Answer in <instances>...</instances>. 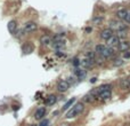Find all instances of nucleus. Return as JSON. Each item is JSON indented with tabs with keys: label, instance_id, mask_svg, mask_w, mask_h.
<instances>
[{
	"label": "nucleus",
	"instance_id": "1",
	"mask_svg": "<svg viewBox=\"0 0 130 126\" xmlns=\"http://www.w3.org/2000/svg\"><path fill=\"white\" fill-rule=\"evenodd\" d=\"M84 110V106L82 102H78V103H75L73 107H72L71 109H70L69 111L66 112V118L67 119H71V118H75V117H78L79 115L82 114V111Z\"/></svg>",
	"mask_w": 130,
	"mask_h": 126
},
{
	"label": "nucleus",
	"instance_id": "2",
	"mask_svg": "<svg viewBox=\"0 0 130 126\" xmlns=\"http://www.w3.org/2000/svg\"><path fill=\"white\" fill-rule=\"evenodd\" d=\"M38 30V23L33 22V21H29L24 24L23 27V32L24 33H32Z\"/></svg>",
	"mask_w": 130,
	"mask_h": 126
},
{
	"label": "nucleus",
	"instance_id": "3",
	"mask_svg": "<svg viewBox=\"0 0 130 126\" xmlns=\"http://www.w3.org/2000/svg\"><path fill=\"white\" fill-rule=\"evenodd\" d=\"M69 88H70L69 82H67V80H64V79L59 80L56 85V89L59 92V93H65V92L69 91Z\"/></svg>",
	"mask_w": 130,
	"mask_h": 126
},
{
	"label": "nucleus",
	"instance_id": "4",
	"mask_svg": "<svg viewBox=\"0 0 130 126\" xmlns=\"http://www.w3.org/2000/svg\"><path fill=\"white\" fill-rule=\"evenodd\" d=\"M46 114H47L46 107H39L34 112V118L37 120H42L45 118V116H46Z\"/></svg>",
	"mask_w": 130,
	"mask_h": 126
},
{
	"label": "nucleus",
	"instance_id": "5",
	"mask_svg": "<svg viewBox=\"0 0 130 126\" xmlns=\"http://www.w3.org/2000/svg\"><path fill=\"white\" fill-rule=\"evenodd\" d=\"M110 29L121 31V30H127V27H125L124 24H122L121 22H119V21H111L110 22Z\"/></svg>",
	"mask_w": 130,
	"mask_h": 126
},
{
	"label": "nucleus",
	"instance_id": "6",
	"mask_svg": "<svg viewBox=\"0 0 130 126\" xmlns=\"http://www.w3.org/2000/svg\"><path fill=\"white\" fill-rule=\"evenodd\" d=\"M39 41H40V44H41L42 46L48 47V46H50V45H52L53 39H52V38H50L48 35H42L41 37H40Z\"/></svg>",
	"mask_w": 130,
	"mask_h": 126
},
{
	"label": "nucleus",
	"instance_id": "7",
	"mask_svg": "<svg viewBox=\"0 0 130 126\" xmlns=\"http://www.w3.org/2000/svg\"><path fill=\"white\" fill-rule=\"evenodd\" d=\"M7 29H8L10 35H15V32L17 31V22H16L15 20L9 21L8 24H7Z\"/></svg>",
	"mask_w": 130,
	"mask_h": 126
},
{
	"label": "nucleus",
	"instance_id": "8",
	"mask_svg": "<svg viewBox=\"0 0 130 126\" xmlns=\"http://www.w3.org/2000/svg\"><path fill=\"white\" fill-rule=\"evenodd\" d=\"M111 37H113V30L112 29H104L101 32V38L104 40H108Z\"/></svg>",
	"mask_w": 130,
	"mask_h": 126
},
{
	"label": "nucleus",
	"instance_id": "9",
	"mask_svg": "<svg viewBox=\"0 0 130 126\" xmlns=\"http://www.w3.org/2000/svg\"><path fill=\"white\" fill-rule=\"evenodd\" d=\"M80 64L82 65L83 68H91L94 64H95V60H91V59H88V57H84L83 60H81L80 61Z\"/></svg>",
	"mask_w": 130,
	"mask_h": 126
},
{
	"label": "nucleus",
	"instance_id": "10",
	"mask_svg": "<svg viewBox=\"0 0 130 126\" xmlns=\"http://www.w3.org/2000/svg\"><path fill=\"white\" fill-rule=\"evenodd\" d=\"M119 44H120V39L118 38V36H113V37H111L110 39L107 40V45L108 47H116L119 46Z\"/></svg>",
	"mask_w": 130,
	"mask_h": 126
},
{
	"label": "nucleus",
	"instance_id": "11",
	"mask_svg": "<svg viewBox=\"0 0 130 126\" xmlns=\"http://www.w3.org/2000/svg\"><path fill=\"white\" fill-rule=\"evenodd\" d=\"M56 102H57V96L55 94H50V95H48V96L46 97L45 103H46V106H54Z\"/></svg>",
	"mask_w": 130,
	"mask_h": 126
},
{
	"label": "nucleus",
	"instance_id": "12",
	"mask_svg": "<svg viewBox=\"0 0 130 126\" xmlns=\"http://www.w3.org/2000/svg\"><path fill=\"white\" fill-rule=\"evenodd\" d=\"M111 96H112V92H111V89L104 91V92H102V93L98 94V97L102 100V101H106V100H108Z\"/></svg>",
	"mask_w": 130,
	"mask_h": 126
},
{
	"label": "nucleus",
	"instance_id": "13",
	"mask_svg": "<svg viewBox=\"0 0 130 126\" xmlns=\"http://www.w3.org/2000/svg\"><path fill=\"white\" fill-rule=\"evenodd\" d=\"M130 48V42L127 41V40H122V41H120V44H119V49L121 51V52H127V51H129Z\"/></svg>",
	"mask_w": 130,
	"mask_h": 126
},
{
	"label": "nucleus",
	"instance_id": "14",
	"mask_svg": "<svg viewBox=\"0 0 130 126\" xmlns=\"http://www.w3.org/2000/svg\"><path fill=\"white\" fill-rule=\"evenodd\" d=\"M113 54H114V52H113V48H111V47H105V48H104V51L102 52L101 56H103L104 59H108V57H111Z\"/></svg>",
	"mask_w": 130,
	"mask_h": 126
},
{
	"label": "nucleus",
	"instance_id": "15",
	"mask_svg": "<svg viewBox=\"0 0 130 126\" xmlns=\"http://www.w3.org/2000/svg\"><path fill=\"white\" fill-rule=\"evenodd\" d=\"M120 86L122 89H128L130 88V79H127V78H123V79L120 80Z\"/></svg>",
	"mask_w": 130,
	"mask_h": 126
},
{
	"label": "nucleus",
	"instance_id": "16",
	"mask_svg": "<svg viewBox=\"0 0 130 126\" xmlns=\"http://www.w3.org/2000/svg\"><path fill=\"white\" fill-rule=\"evenodd\" d=\"M53 46L56 51H61L65 47V40H62V41H56V42H53Z\"/></svg>",
	"mask_w": 130,
	"mask_h": 126
},
{
	"label": "nucleus",
	"instance_id": "17",
	"mask_svg": "<svg viewBox=\"0 0 130 126\" xmlns=\"http://www.w3.org/2000/svg\"><path fill=\"white\" fill-rule=\"evenodd\" d=\"M75 74H76V77H78L79 79H83L84 77H86L87 72H86V70H82V69H75Z\"/></svg>",
	"mask_w": 130,
	"mask_h": 126
},
{
	"label": "nucleus",
	"instance_id": "18",
	"mask_svg": "<svg viewBox=\"0 0 130 126\" xmlns=\"http://www.w3.org/2000/svg\"><path fill=\"white\" fill-rule=\"evenodd\" d=\"M127 14H128L127 9H120V10H118V13H116V16H118L120 20H124Z\"/></svg>",
	"mask_w": 130,
	"mask_h": 126
},
{
	"label": "nucleus",
	"instance_id": "19",
	"mask_svg": "<svg viewBox=\"0 0 130 126\" xmlns=\"http://www.w3.org/2000/svg\"><path fill=\"white\" fill-rule=\"evenodd\" d=\"M64 38H65V33H64V32H62V33H57V35H55V37L53 38V42L62 41V40H64Z\"/></svg>",
	"mask_w": 130,
	"mask_h": 126
},
{
	"label": "nucleus",
	"instance_id": "20",
	"mask_svg": "<svg viewBox=\"0 0 130 126\" xmlns=\"http://www.w3.org/2000/svg\"><path fill=\"white\" fill-rule=\"evenodd\" d=\"M23 52L25 53V54H30V53L33 52V46H32L31 44H26L23 46Z\"/></svg>",
	"mask_w": 130,
	"mask_h": 126
},
{
	"label": "nucleus",
	"instance_id": "21",
	"mask_svg": "<svg viewBox=\"0 0 130 126\" xmlns=\"http://www.w3.org/2000/svg\"><path fill=\"white\" fill-rule=\"evenodd\" d=\"M74 102H75V97H72V99H70L69 101L66 102V103L64 104L63 110H67V109H70V108H71V106H73V104H74Z\"/></svg>",
	"mask_w": 130,
	"mask_h": 126
},
{
	"label": "nucleus",
	"instance_id": "22",
	"mask_svg": "<svg viewBox=\"0 0 130 126\" xmlns=\"http://www.w3.org/2000/svg\"><path fill=\"white\" fill-rule=\"evenodd\" d=\"M103 21H104L103 16H95V17L93 18V23H94V24H96V25L102 24V22H103Z\"/></svg>",
	"mask_w": 130,
	"mask_h": 126
},
{
	"label": "nucleus",
	"instance_id": "23",
	"mask_svg": "<svg viewBox=\"0 0 130 126\" xmlns=\"http://www.w3.org/2000/svg\"><path fill=\"white\" fill-rule=\"evenodd\" d=\"M127 31L125 30H121V31H118V38L119 39H123L125 40V38H127Z\"/></svg>",
	"mask_w": 130,
	"mask_h": 126
},
{
	"label": "nucleus",
	"instance_id": "24",
	"mask_svg": "<svg viewBox=\"0 0 130 126\" xmlns=\"http://www.w3.org/2000/svg\"><path fill=\"white\" fill-rule=\"evenodd\" d=\"M105 47H106V46H104V45H97V46H96V48H95V52L97 53V54L101 55L102 52L104 51V48H105Z\"/></svg>",
	"mask_w": 130,
	"mask_h": 126
},
{
	"label": "nucleus",
	"instance_id": "25",
	"mask_svg": "<svg viewBox=\"0 0 130 126\" xmlns=\"http://www.w3.org/2000/svg\"><path fill=\"white\" fill-rule=\"evenodd\" d=\"M123 64V60L120 59V57H118V59H115L114 61H113V65L114 67H120V65Z\"/></svg>",
	"mask_w": 130,
	"mask_h": 126
},
{
	"label": "nucleus",
	"instance_id": "26",
	"mask_svg": "<svg viewBox=\"0 0 130 126\" xmlns=\"http://www.w3.org/2000/svg\"><path fill=\"white\" fill-rule=\"evenodd\" d=\"M95 97H96V96H94L93 94H88V95H86V96H84L83 100H84L86 102H93L94 100H95Z\"/></svg>",
	"mask_w": 130,
	"mask_h": 126
},
{
	"label": "nucleus",
	"instance_id": "27",
	"mask_svg": "<svg viewBox=\"0 0 130 126\" xmlns=\"http://www.w3.org/2000/svg\"><path fill=\"white\" fill-rule=\"evenodd\" d=\"M86 57L88 59H91V60H95V52H88L86 54Z\"/></svg>",
	"mask_w": 130,
	"mask_h": 126
},
{
	"label": "nucleus",
	"instance_id": "28",
	"mask_svg": "<svg viewBox=\"0 0 130 126\" xmlns=\"http://www.w3.org/2000/svg\"><path fill=\"white\" fill-rule=\"evenodd\" d=\"M39 126H49V120H48V119H45V120H42L41 123L39 124Z\"/></svg>",
	"mask_w": 130,
	"mask_h": 126
},
{
	"label": "nucleus",
	"instance_id": "29",
	"mask_svg": "<svg viewBox=\"0 0 130 126\" xmlns=\"http://www.w3.org/2000/svg\"><path fill=\"white\" fill-rule=\"evenodd\" d=\"M123 57L124 59H130V51H127V52L123 53Z\"/></svg>",
	"mask_w": 130,
	"mask_h": 126
},
{
	"label": "nucleus",
	"instance_id": "30",
	"mask_svg": "<svg viewBox=\"0 0 130 126\" xmlns=\"http://www.w3.org/2000/svg\"><path fill=\"white\" fill-rule=\"evenodd\" d=\"M56 55L58 57H64V56H65V54H64V53H62L61 51H56Z\"/></svg>",
	"mask_w": 130,
	"mask_h": 126
},
{
	"label": "nucleus",
	"instance_id": "31",
	"mask_svg": "<svg viewBox=\"0 0 130 126\" xmlns=\"http://www.w3.org/2000/svg\"><path fill=\"white\" fill-rule=\"evenodd\" d=\"M124 21H125L127 23H130V12H128V14H127V16H125Z\"/></svg>",
	"mask_w": 130,
	"mask_h": 126
},
{
	"label": "nucleus",
	"instance_id": "32",
	"mask_svg": "<svg viewBox=\"0 0 130 126\" xmlns=\"http://www.w3.org/2000/svg\"><path fill=\"white\" fill-rule=\"evenodd\" d=\"M73 64L75 65V67H76V65H79V64H80V60H79V59H74L73 60Z\"/></svg>",
	"mask_w": 130,
	"mask_h": 126
},
{
	"label": "nucleus",
	"instance_id": "33",
	"mask_svg": "<svg viewBox=\"0 0 130 126\" xmlns=\"http://www.w3.org/2000/svg\"><path fill=\"white\" fill-rule=\"evenodd\" d=\"M86 32H91V28H87V29H86Z\"/></svg>",
	"mask_w": 130,
	"mask_h": 126
},
{
	"label": "nucleus",
	"instance_id": "34",
	"mask_svg": "<svg viewBox=\"0 0 130 126\" xmlns=\"http://www.w3.org/2000/svg\"><path fill=\"white\" fill-rule=\"evenodd\" d=\"M96 80H97V79H96V78H91L90 83H95V82H96Z\"/></svg>",
	"mask_w": 130,
	"mask_h": 126
},
{
	"label": "nucleus",
	"instance_id": "35",
	"mask_svg": "<svg viewBox=\"0 0 130 126\" xmlns=\"http://www.w3.org/2000/svg\"><path fill=\"white\" fill-rule=\"evenodd\" d=\"M30 126H35V125H30Z\"/></svg>",
	"mask_w": 130,
	"mask_h": 126
}]
</instances>
